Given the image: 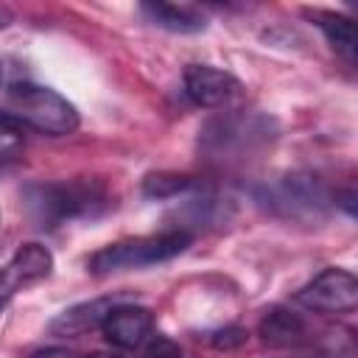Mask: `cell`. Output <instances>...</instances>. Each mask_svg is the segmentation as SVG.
Segmentation results:
<instances>
[{
  "label": "cell",
  "mask_w": 358,
  "mask_h": 358,
  "mask_svg": "<svg viewBox=\"0 0 358 358\" xmlns=\"http://www.w3.org/2000/svg\"><path fill=\"white\" fill-rule=\"evenodd\" d=\"M3 115L17 120L22 129H34L50 137H64L78 129V109L50 87L42 84H11L3 95Z\"/></svg>",
  "instance_id": "obj_2"
},
{
  "label": "cell",
  "mask_w": 358,
  "mask_h": 358,
  "mask_svg": "<svg viewBox=\"0 0 358 358\" xmlns=\"http://www.w3.org/2000/svg\"><path fill=\"white\" fill-rule=\"evenodd\" d=\"M53 255L42 243H22L6 266H0V313L14 299L17 291L50 277Z\"/></svg>",
  "instance_id": "obj_7"
},
{
  "label": "cell",
  "mask_w": 358,
  "mask_h": 358,
  "mask_svg": "<svg viewBox=\"0 0 358 358\" xmlns=\"http://www.w3.org/2000/svg\"><path fill=\"white\" fill-rule=\"evenodd\" d=\"M8 20H11V14H8V11L0 6V28H3V25H8Z\"/></svg>",
  "instance_id": "obj_20"
},
{
  "label": "cell",
  "mask_w": 358,
  "mask_h": 358,
  "mask_svg": "<svg viewBox=\"0 0 358 358\" xmlns=\"http://www.w3.org/2000/svg\"><path fill=\"white\" fill-rule=\"evenodd\" d=\"M271 137V120L257 112H227L204 123L199 145L210 159H243L266 145Z\"/></svg>",
  "instance_id": "obj_4"
},
{
  "label": "cell",
  "mask_w": 358,
  "mask_h": 358,
  "mask_svg": "<svg viewBox=\"0 0 358 358\" xmlns=\"http://www.w3.org/2000/svg\"><path fill=\"white\" fill-rule=\"evenodd\" d=\"M28 215L45 227H62L76 218H92L109 204V193L101 179H59L34 182L22 190Z\"/></svg>",
  "instance_id": "obj_1"
},
{
  "label": "cell",
  "mask_w": 358,
  "mask_h": 358,
  "mask_svg": "<svg viewBox=\"0 0 358 358\" xmlns=\"http://www.w3.org/2000/svg\"><path fill=\"white\" fill-rule=\"evenodd\" d=\"M25 148V129L0 112V162H11Z\"/></svg>",
  "instance_id": "obj_15"
},
{
  "label": "cell",
  "mask_w": 358,
  "mask_h": 358,
  "mask_svg": "<svg viewBox=\"0 0 358 358\" xmlns=\"http://www.w3.org/2000/svg\"><path fill=\"white\" fill-rule=\"evenodd\" d=\"M196 187V179L187 173H171V171H151L143 176V196L145 199H173L179 193H190Z\"/></svg>",
  "instance_id": "obj_14"
},
{
  "label": "cell",
  "mask_w": 358,
  "mask_h": 358,
  "mask_svg": "<svg viewBox=\"0 0 358 358\" xmlns=\"http://www.w3.org/2000/svg\"><path fill=\"white\" fill-rule=\"evenodd\" d=\"M84 358H120L115 352H92V355H84Z\"/></svg>",
  "instance_id": "obj_19"
},
{
  "label": "cell",
  "mask_w": 358,
  "mask_h": 358,
  "mask_svg": "<svg viewBox=\"0 0 358 358\" xmlns=\"http://www.w3.org/2000/svg\"><path fill=\"white\" fill-rule=\"evenodd\" d=\"M193 243V235L185 229H165L157 235H140V238H126L115 241L103 249H98L90 260L87 268L90 274H115V271H131V268H145L162 260H171L182 255Z\"/></svg>",
  "instance_id": "obj_3"
},
{
  "label": "cell",
  "mask_w": 358,
  "mask_h": 358,
  "mask_svg": "<svg viewBox=\"0 0 358 358\" xmlns=\"http://www.w3.org/2000/svg\"><path fill=\"white\" fill-rule=\"evenodd\" d=\"M103 338L117 350H137L154 333V313L143 305L117 302L101 324Z\"/></svg>",
  "instance_id": "obj_9"
},
{
  "label": "cell",
  "mask_w": 358,
  "mask_h": 358,
  "mask_svg": "<svg viewBox=\"0 0 358 358\" xmlns=\"http://www.w3.org/2000/svg\"><path fill=\"white\" fill-rule=\"evenodd\" d=\"M204 341L215 350H235L246 341V330L243 327H221V330L204 333Z\"/></svg>",
  "instance_id": "obj_16"
},
{
  "label": "cell",
  "mask_w": 358,
  "mask_h": 358,
  "mask_svg": "<svg viewBox=\"0 0 358 358\" xmlns=\"http://www.w3.org/2000/svg\"><path fill=\"white\" fill-rule=\"evenodd\" d=\"M140 11L145 14V20L157 28H165L171 34H199L207 28V17L185 3H143Z\"/></svg>",
  "instance_id": "obj_11"
},
{
  "label": "cell",
  "mask_w": 358,
  "mask_h": 358,
  "mask_svg": "<svg viewBox=\"0 0 358 358\" xmlns=\"http://www.w3.org/2000/svg\"><path fill=\"white\" fill-rule=\"evenodd\" d=\"M257 333L268 347H296V344L305 341L308 327L299 319V313H294L282 305H274L263 313V319L257 324Z\"/></svg>",
  "instance_id": "obj_12"
},
{
  "label": "cell",
  "mask_w": 358,
  "mask_h": 358,
  "mask_svg": "<svg viewBox=\"0 0 358 358\" xmlns=\"http://www.w3.org/2000/svg\"><path fill=\"white\" fill-rule=\"evenodd\" d=\"M0 78H3V64H0Z\"/></svg>",
  "instance_id": "obj_21"
},
{
  "label": "cell",
  "mask_w": 358,
  "mask_h": 358,
  "mask_svg": "<svg viewBox=\"0 0 358 358\" xmlns=\"http://www.w3.org/2000/svg\"><path fill=\"white\" fill-rule=\"evenodd\" d=\"M31 358H78V355L67 347H45V350H36Z\"/></svg>",
  "instance_id": "obj_18"
},
{
  "label": "cell",
  "mask_w": 358,
  "mask_h": 358,
  "mask_svg": "<svg viewBox=\"0 0 358 358\" xmlns=\"http://www.w3.org/2000/svg\"><path fill=\"white\" fill-rule=\"evenodd\" d=\"M117 302H120L117 296H98V299H87V302L70 305V308H64L62 313H56V316L48 322V330H50L53 336H64V338L84 336V333L101 327L103 319L109 316V310H112Z\"/></svg>",
  "instance_id": "obj_10"
},
{
  "label": "cell",
  "mask_w": 358,
  "mask_h": 358,
  "mask_svg": "<svg viewBox=\"0 0 358 358\" xmlns=\"http://www.w3.org/2000/svg\"><path fill=\"white\" fill-rule=\"evenodd\" d=\"M260 207L285 221H322L330 210L324 185L310 173H288L255 190Z\"/></svg>",
  "instance_id": "obj_5"
},
{
  "label": "cell",
  "mask_w": 358,
  "mask_h": 358,
  "mask_svg": "<svg viewBox=\"0 0 358 358\" xmlns=\"http://www.w3.org/2000/svg\"><path fill=\"white\" fill-rule=\"evenodd\" d=\"M182 87H185V95L204 109L224 106L232 98H238L243 90V84L232 73L213 64H187L182 76Z\"/></svg>",
  "instance_id": "obj_8"
},
{
  "label": "cell",
  "mask_w": 358,
  "mask_h": 358,
  "mask_svg": "<svg viewBox=\"0 0 358 358\" xmlns=\"http://www.w3.org/2000/svg\"><path fill=\"white\" fill-rule=\"evenodd\" d=\"M294 299L316 313H352L358 308V280L352 271L330 266L302 285Z\"/></svg>",
  "instance_id": "obj_6"
},
{
  "label": "cell",
  "mask_w": 358,
  "mask_h": 358,
  "mask_svg": "<svg viewBox=\"0 0 358 358\" xmlns=\"http://www.w3.org/2000/svg\"><path fill=\"white\" fill-rule=\"evenodd\" d=\"M308 14H310V20L322 28V34L327 36V42H330L338 53H344L347 59L355 56V25H352L350 17L333 14V11H308Z\"/></svg>",
  "instance_id": "obj_13"
},
{
  "label": "cell",
  "mask_w": 358,
  "mask_h": 358,
  "mask_svg": "<svg viewBox=\"0 0 358 358\" xmlns=\"http://www.w3.org/2000/svg\"><path fill=\"white\" fill-rule=\"evenodd\" d=\"M143 358H185V355H182L179 344L171 341L168 336H151V341H148Z\"/></svg>",
  "instance_id": "obj_17"
}]
</instances>
